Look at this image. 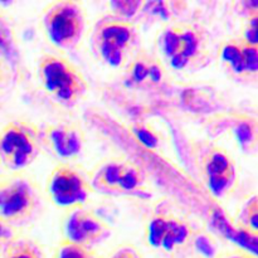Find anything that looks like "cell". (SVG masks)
<instances>
[{"label":"cell","mask_w":258,"mask_h":258,"mask_svg":"<svg viewBox=\"0 0 258 258\" xmlns=\"http://www.w3.org/2000/svg\"><path fill=\"white\" fill-rule=\"evenodd\" d=\"M208 37L197 24L170 22L158 34L156 47L164 66L179 72L199 70L208 60Z\"/></svg>","instance_id":"cell-1"},{"label":"cell","mask_w":258,"mask_h":258,"mask_svg":"<svg viewBox=\"0 0 258 258\" xmlns=\"http://www.w3.org/2000/svg\"><path fill=\"white\" fill-rule=\"evenodd\" d=\"M138 27L115 15L101 18L91 33L93 54L111 68H125L138 53Z\"/></svg>","instance_id":"cell-2"},{"label":"cell","mask_w":258,"mask_h":258,"mask_svg":"<svg viewBox=\"0 0 258 258\" xmlns=\"http://www.w3.org/2000/svg\"><path fill=\"white\" fill-rule=\"evenodd\" d=\"M40 87L53 101L75 107L85 98L88 85L80 68L59 53H44L38 60Z\"/></svg>","instance_id":"cell-3"},{"label":"cell","mask_w":258,"mask_h":258,"mask_svg":"<svg viewBox=\"0 0 258 258\" xmlns=\"http://www.w3.org/2000/svg\"><path fill=\"white\" fill-rule=\"evenodd\" d=\"M42 204L37 181L24 171L3 174L0 178V219L19 228L30 223Z\"/></svg>","instance_id":"cell-4"},{"label":"cell","mask_w":258,"mask_h":258,"mask_svg":"<svg viewBox=\"0 0 258 258\" xmlns=\"http://www.w3.org/2000/svg\"><path fill=\"white\" fill-rule=\"evenodd\" d=\"M87 176L93 193L103 196H140L146 188L143 169L123 156L103 159Z\"/></svg>","instance_id":"cell-5"},{"label":"cell","mask_w":258,"mask_h":258,"mask_svg":"<svg viewBox=\"0 0 258 258\" xmlns=\"http://www.w3.org/2000/svg\"><path fill=\"white\" fill-rule=\"evenodd\" d=\"M42 29L54 48L63 52L75 49L85 35V9L71 0L50 3L42 12Z\"/></svg>","instance_id":"cell-6"},{"label":"cell","mask_w":258,"mask_h":258,"mask_svg":"<svg viewBox=\"0 0 258 258\" xmlns=\"http://www.w3.org/2000/svg\"><path fill=\"white\" fill-rule=\"evenodd\" d=\"M40 151V131L30 121H10L0 130V163L9 173L23 171L32 165Z\"/></svg>","instance_id":"cell-7"},{"label":"cell","mask_w":258,"mask_h":258,"mask_svg":"<svg viewBox=\"0 0 258 258\" xmlns=\"http://www.w3.org/2000/svg\"><path fill=\"white\" fill-rule=\"evenodd\" d=\"M45 194L55 208L68 212L85 207L93 191L85 171L72 164L59 163L45 181Z\"/></svg>","instance_id":"cell-8"},{"label":"cell","mask_w":258,"mask_h":258,"mask_svg":"<svg viewBox=\"0 0 258 258\" xmlns=\"http://www.w3.org/2000/svg\"><path fill=\"white\" fill-rule=\"evenodd\" d=\"M191 236L193 231L188 222L175 214H153L145 227L146 244L166 258H175L188 248Z\"/></svg>","instance_id":"cell-9"},{"label":"cell","mask_w":258,"mask_h":258,"mask_svg":"<svg viewBox=\"0 0 258 258\" xmlns=\"http://www.w3.org/2000/svg\"><path fill=\"white\" fill-rule=\"evenodd\" d=\"M202 173L209 193L217 199L233 193L238 183V173L234 159L226 149L213 146L204 154Z\"/></svg>","instance_id":"cell-10"},{"label":"cell","mask_w":258,"mask_h":258,"mask_svg":"<svg viewBox=\"0 0 258 258\" xmlns=\"http://www.w3.org/2000/svg\"><path fill=\"white\" fill-rule=\"evenodd\" d=\"M111 234L107 222L85 207L66 212L62 219V239L78 246L92 248Z\"/></svg>","instance_id":"cell-11"},{"label":"cell","mask_w":258,"mask_h":258,"mask_svg":"<svg viewBox=\"0 0 258 258\" xmlns=\"http://www.w3.org/2000/svg\"><path fill=\"white\" fill-rule=\"evenodd\" d=\"M42 136V145L54 158L63 163L72 161L82 154L86 144L85 131L75 122H55L45 126Z\"/></svg>","instance_id":"cell-12"},{"label":"cell","mask_w":258,"mask_h":258,"mask_svg":"<svg viewBox=\"0 0 258 258\" xmlns=\"http://www.w3.org/2000/svg\"><path fill=\"white\" fill-rule=\"evenodd\" d=\"M219 59L227 72L237 78L256 80L258 71V47L237 38L223 40L219 47Z\"/></svg>","instance_id":"cell-13"},{"label":"cell","mask_w":258,"mask_h":258,"mask_svg":"<svg viewBox=\"0 0 258 258\" xmlns=\"http://www.w3.org/2000/svg\"><path fill=\"white\" fill-rule=\"evenodd\" d=\"M166 77V67L158 55L138 50L125 66V83L130 88L154 90L160 87Z\"/></svg>","instance_id":"cell-14"},{"label":"cell","mask_w":258,"mask_h":258,"mask_svg":"<svg viewBox=\"0 0 258 258\" xmlns=\"http://www.w3.org/2000/svg\"><path fill=\"white\" fill-rule=\"evenodd\" d=\"M0 58L9 63L14 72L19 71V50H18L14 27L2 7H0Z\"/></svg>","instance_id":"cell-15"},{"label":"cell","mask_w":258,"mask_h":258,"mask_svg":"<svg viewBox=\"0 0 258 258\" xmlns=\"http://www.w3.org/2000/svg\"><path fill=\"white\" fill-rule=\"evenodd\" d=\"M232 135L244 153H253L257 148V121L249 116H236L232 121Z\"/></svg>","instance_id":"cell-16"},{"label":"cell","mask_w":258,"mask_h":258,"mask_svg":"<svg viewBox=\"0 0 258 258\" xmlns=\"http://www.w3.org/2000/svg\"><path fill=\"white\" fill-rule=\"evenodd\" d=\"M0 258H45V253L35 239L20 234L0 253Z\"/></svg>","instance_id":"cell-17"},{"label":"cell","mask_w":258,"mask_h":258,"mask_svg":"<svg viewBox=\"0 0 258 258\" xmlns=\"http://www.w3.org/2000/svg\"><path fill=\"white\" fill-rule=\"evenodd\" d=\"M188 248L191 249L194 258H216L218 256V246L213 237L204 232L191 236Z\"/></svg>","instance_id":"cell-18"},{"label":"cell","mask_w":258,"mask_h":258,"mask_svg":"<svg viewBox=\"0 0 258 258\" xmlns=\"http://www.w3.org/2000/svg\"><path fill=\"white\" fill-rule=\"evenodd\" d=\"M234 223L252 233L258 234V199L256 194L247 199L246 203L242 206Z\"/></svg>","instance_id":"cell-19"},{"label":"cell","mask_w":258,"mask_h":258,"mask_svg":"<svg viewBox=\"0 0 258 258\" xmlns=\"http://www.w3.org/2000/svg\"><path fill=\"white\" fill-rule=\"evenodd\" d=\"M52 258H101L93 248L78 246L70 242L60 241L54 248Z\"/></svg>","instance_id":"cell-20"},{"label":"cell","mask_w":258,"mask_h":258,"mask_svg":"<svg viewBox=\"0 0 258 258\" xmlns=\"http://www.w3.org/2000/svg\"><path fill=\"white\" fill-rule=\"evenodd\" d=\"M130 128L136 140L140 141L145 148L156 149L160 144V135L150 123L135 122L131 125Z\"/></svg>","instance_id":"cell-21"},{"label":"cell","mask_w":258,"mask_h":258,"mask_svg":"<svg viewBox=\"0 0 258 258\" xmlns=\"http://www.w3.org/2000/svg\"><path fill=\"white\" fill-rule=\"evenodd\" d=\"M257 22H258V12L253 14H248L242 24L241 38L247 44L256 45L258 47V35H257Z\"/></svg>","instance_id":"cell-22"},{"label":"cell","mask_w":258,"mask_h":258,"mask_svg":"<svg viewBox=\"0 0 258 258\" xmlns=\"http://www.w3.org/2000/svg\"><path fill=\"white\" fill-rule=\"evenodd\" d=\"M110 7L115 13V17L130 20V18L144 7V2H111Z\"/></svg>","instance_id":"cell-23"},{"label":"cell","mask_w":258,"mask_h":258,"mask_svg":"<svg viewBox=\"0 0 258 258\" xmlns=\"http://www.w3.org/2000/svg\"><path fill=\"white\" fill-rule=\"evenodd\" d=\"M19 236V229L8 224L7 222H4L3 219H0V253H2V252Z\"/></svg>","instance_id":"cell-24"},{"label":"cell","mask_w":258,"mask_h":258,"mask_svg":"<svg viewBox=\"0 0 258 258\" xmlns=\"http://www.w3.org/2000/svg\"><path fill=\"white\" fill-rule=\"evenodd\" d=\"M103 258H144V256L133 244H121Z\"/></svg>","instance_id":"cell-25"},{"label":"cell","mask_w":258,"mask_h":258,"mask_svg":"<svg viewBox=\"0 0 258 258\" xmlns=\"http://www.w3.org/2000/svg\"><path fill=\"white\" fill-rule=\"evenodd\" d=\"M14 71L8 62L0 58V96L8 90L14 78Z\"/></svg>","instance_id":"cell-26"},{"label":"cell","mask_w":258,"mask_h":258,"mask_svg":"<svg viewBox=\"0 0 258 258\" xmlns=\"http://www.w3.org/2000/svg\"><path fill=\"white\" fill-rule=\"evenodd\" d=\"M216 258H257V257L252 256V254L237 248V249H229V251L219 252L218 256Z\"/></svg>","instance_id":"cell-27"},{"label":"cell","mask_w":258,"mask_h":258,"mask_svg":"<svg viewBox=\"0 0 258 258\" xmlns=\"http://www.w3.org/2000/svg\"><path fill=\"white\" fill-rule=\"evenodd\" d=\"M3 175V166H2V163H0V178H2Z\"/></svg>","instance_id":"cell-28"}]
</instances>
